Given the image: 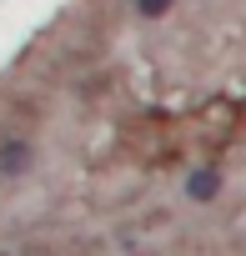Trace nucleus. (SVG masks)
<instances>
[{
	"instance_id": "f257e3e1",
	"label": "nucleus",
	"mask_w": 246,
	"mask_h": 256,
	"mask_svg": "<svg viewBox=\"0 0 246 256\" xmlns=\"http://www.w3.org/2000/svg\"><path fill=\"white\" fill-rule=\"evenodd\" d=\"M36 161H40L36 141H26V136L0 141V181H20V176H30V171H36Z\"/></svg>"
},
{
	"instance_id": "7ed1b4c3",
	"label": "nucleus",
	"mask_w": 246,
	"mask_h": 256,
	"mask_svg": "<svg viewBox=\"0 0 246 256\" xmlns=\"http://www.w3.org/2000/svg\"><path fill=\"white\" fill-rule=\"evenodd\" d=\"M131 6H136V16H141V20H161V16H171V10H176V0H131Z\"/></svg>"
},
{
	"instance_id": "f03ea898",
	"label": "nucleus",
	"mask_w": 246,
	"mask_h": 256,
	"mask_svg": "<svg viewBox=\"0 0 246 256\" xmlns=\"http://www.w3.org/2000/svg\"><path fill=\"white\" fill-rule=\"evenodd\" d=\"M221 186H226L221 166H196V171L186 176V196H191V201H216V196H221Z\"/></svg>"
}]
</instances>
